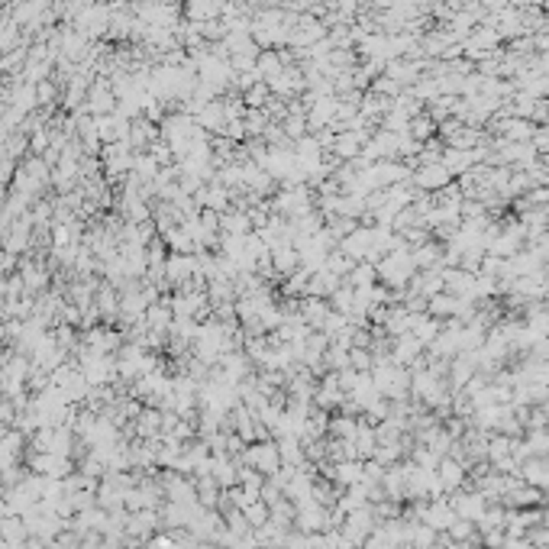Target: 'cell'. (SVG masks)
<instances>
[{
  "label": "cell",
  "instance_id": "cell-1",
  "mask_svg": "<svg viewBox=\"0 0 549 549\" xmlns=\"http://www.w3.org/2000/svg\"><path fill=\"white\" fill-rule=\"evenodd\" d=\"M333 113H336V104L333 101H317V107L311 110V127H323V123H329L333 120Z\"/></svg>",
  "mask_w": 549,
  "mask_h": 549
},
{
  "label": "cell",
  "instance_id": "cell-2",
  "mask_svg": "<svg viewBox=\"0 0 549 549\" xmlns=\"http://www.w3.org/2000/svg\"><path fill=\"white\" fill-rule=\"evenodd\" d=\"M336 143V152L339 155H355V143H359V136H339V139H333Z\"/></svg>",
  "mask_w": 549,
  "mask_h": 549
},
{
  "label": "cell",
  "instance_id": "cell-3",
  "mask_svg": "<svg viewBox=\"0 0 549 549\" xmlns=\"http://www.w3.org/2000/svg\"><path fill=\"white\" fill-rule=\"evenodd\" d=\"M201 197H207V204H211L213 211L227 207V191H220V187H213V191H207V194H201Z\"/></svg>",
  "mask_w": 549,
  "mask_h": 549
}]
</instances>
